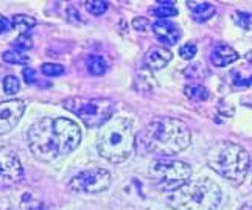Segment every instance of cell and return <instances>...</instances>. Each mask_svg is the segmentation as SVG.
Segmentation results:
<instances>
[{
	"label": "cell",
	"mask_w": 252,
	"mask_h": 210,
	"mask_svg": "<svg viewBox=\"0 0 252 210\" xmlns=\"http://www.w3.org/2000/svg\"><path fill=\"white\" fill-rule=\"evenodd\" d=\"M153 14L160 19H168V17L176 16L178 9L174 8V2H171V0H160L159 6L153 9Z\"/></svg>",
	"instance_id": "obj_19"
},
{
	"label": "cell",
	"mask_w": 252,
	"mask_h": 210,
	"mask_svg": "<svg viewBox=\"0 0 252 210\" xmlns=\"http://www.w3.org/2000/svg\"><path fill=\"white\" fill-rule=\"evenodd\" d=\"M86 8L91 14L101 16L106 13V9H108V3L103 2V0H92V2H86Z\"/></svg>",
	"instance_id": "obj_23"
},
{
	"label": "cell",
	"mask_w": 252,
	"mask_h": 210,
	"mask_svg": "<svg viewBox=\"0 0 252 210\" xmlns=\"http://www.w3.org/2000/svg\"><path fill=\"white\" fill-rule=\"evenodd\" d=\"M150 73H148V70H139L137 72V76H135V84H139V83H145V80L147 78H150ZM145 86H148V89L151 90L153 89V86H154V81H153V78L151 80H148V84H143L142 86V92H145L147 89H145Z\"/></svg>",
	"instance_id": "obj_27"
},
{
	"label": "cell",
	"mask_w": 252,
	"mask_h": 210,
	"mask_svg": "<svg viewBox=\"0 0 252 210\" xmlns=\"http://www.w3.org/2000/svg\"><path fill=\"white\" fill-rule=\"evenodd\" d=\"M153 33L156 34V37L159 39V42H162L163 45H174L178 44L181 39V30L176 24L168 22V21H159L153 25Z\"/></svg>",
	"instance_id": "obj_12"
},
{
	"label": "cell",
	"mask_w": 252,
	"mask_h": 210,
	"mask_svg": "<svg viewBox=\"0 0 252 210\" xmlns=\"http://www.w3.org/2000/svg\"><path fill=\"white\" fill-rule=\"evenodd\" d=\"M42 73L45 76H60L64 73V67L60 64H52V62H45L42 64V67H41Z\"/></svg>",
	"instance_id": "obj_24"
},
{
	"label": "cell",
	"mask_w": 252,
	"mask_h": 210,
	"mask_svg": "<svg viewBox=\"0 0 252 210\" xmlns=\"http://www.w3.org/2000/svg\"><path fill=\"white\" fill-rule=\"evenodd\" d=\"M196 52H198V49H196V45L195 44H186V45H182L181 49H179V55H181V58L182 60H187V61H190V60H193L196 56Z\"/></svg>",
	"instance_id": "obj_25"
},
{
	"label": "cell",
	"mask_w": 252,
	"mask_h": 210,
	"mask_svg": "<svg viewBox=\"0 0 252 210\" xmlns=\"http://www.w3.org/2000/svg\"><path fill=\"white\" fill-rule=\"evenodd\" d=\"M86 67L89 70V73L92 75H104L109 69V61L104 58V56L100 55H92V56H87L86 58Z\"/></svg>",
	"instance_id": "obj_16"
},
{
	"label": "cell",
	"mask_w": 252,
	"mask_h": 210,
	"mask_svg": "<svg viewBox=\"0 0 252 210\" xmlns=\"http://www.w3.org/2000/svg\"><path fill=\"white\" fill-rule=\"evenodd\" d=\"M241 210H252V204H246V206H243V207H241Z\"/></svg>",
	"instance_id": "obj_31"
},
{
	"label": "cell",
	"mask_w": 252,
	"mask_h": 210,
	"mask_svg": "<svg viewBox=\"0 0 252 210\" xmlns=\"http://www.w3.org/2000/svg\"><path fill=\"white\" fill-rule=\"evenodd\" d=\"M25 112V103L22 100L0 101V136L13 131Z\"/></svg>",
	"instance_id": "obj_11"
},
{
	"label": "cell",
	"mask_w": 252,
	"mask_h": 210,
	"mask_svg": "<svg viewBox=\"0 0 252 210\" xmlns=\"http://www.w3.org/2000/svg\"><path fill=\"white\" fill-rule=\"evenodd\" d=\"M207 164L220 176L234 184H241L248 176L251 157L248 151L227 140L215 143L207 151Z\"/></svg>",
	"instance_id": "obj_3"
},
{
	"label": "cell",
	"mask_w": 252,
	"mask_h": 210,
	"mask_svg": "<svg viewBox=\"0 0 252 210\" xmlns=\"http://www.w3.org/2000/svg\"><path fill=\"white\" fill-rule=\"evenodd\" d=\"M148 176L156 187L171 193L189 182L191 176V167L176 159H158L151 162Z\"/></svg>",
	"instance_id": "obj_6"
},
{
	"label": "cell",
	"mask_w": 252,
	"mask_h": 210,
	"mask_svg": "<svg viewBox=\"0 0 252 210\" xmlns=\"http://www.w3.org/2000/svg\"><path fill=\"white\" fill-rule=\"evenodd\" d=\"M234 21L238 27L246 28V30H252V13L248 11H235L234 13Z\"/></svg>",
	"instance_id": "obj_21"
},
{
	"label": "cell",
	"mask_w": 252,
	"mask_h": 210,
	"mask_svg": "<svg viewBox=\"0 0 252 210\" xmlns=\"http://www.w3.org/2000/svg\"><path fill=\"white\" fill-rule=\"evenodd\" d=\"M64 106L76 117H80L87 126H103L106 121L111 120L115 111V103L109 98L73 97L67 100Z\"/></svg>",
	"instance_id": "obj_7"
},
{
	"label": "cell",
	"mask_w": 252,
	"mask_h": 210,
	"mask_svg": "<svg viewBox=\"0 0 252 210\" xmlns=\"http://www.w3.org/2000/svg\"><path fill=\"white\" fill-rule=\"evenodd\" d=\"M187 6L190 8L191 17L195 19L198 24H202L209 21V19L215 14V6L207 3V2H187Z\"/></svg>",
	"instance_id": "obj_15"
},
{
	"label": "cell",
	"mask_w": 252,
	"mask_h": 210,
	"mask_svg": "<svg viewBox=\"0 0 252 210\" xmlns=\"http://www.w3.org/2000/svg\"><path fill=\"white\" fill-rule=\"evenodd\" d=\"M2 58L5 62L9 64H28V56H25L22 52H17V50H8L2 55Z\"/></svg>",
	"instance_id": "obj_20"
},
{
	"label": "cell",
	"mask_w": 252,
	"mask_h": 210,
	"mask_svg": "<svg viewBox=\"0 0 252 210\" xmlns=\"http://www.w3.org/2000/svg\"><path fill=\"white\" fill-rule=\"evenodd\" d=\"M9 28H11V22H9L5 16L0 14V34L5 33V31H8Z\"/></svg>",
	"instance_id": "obj_30"
},
{
	"label": "cell",
	"mask_w": 252,
	"mask_h": 210,
	"mask_svg": "<svg viewBox=\"0 0 252 210\" xmlns=\"http://www.w3.org/2000/svg\"><path fill=\"white\" fill-rule=\"evenodd\" d=\"M111 184V173L104 168L84 170L80 175L70 179V188L83 193H100L104 192Z\"/></svg>",
	"instance_id": "obj_8"
},
{
	"label": "cell",
	"mask_w": 252,
	"mask_h": 210,
	"mask_svg": "<svg viewBox=\"0 0 252 210\" xmlns=\"http://www.w3.org/2000/svg\"><path fill=\"white\" fill-rule=\"evenodd\" d=\"M132 27L137 31H147L150 27V22H148V19H145V17H135L132 21Z\"/></svg>",
	"instance_id": "obj_28"
},
{
	"label": "cell",
	"mask_w": 252,
	"mask_h": 210,
	"mask_svg": "<svg viewBox=\"0 0 252 210\" xmlns=\"http://www.w3.org/2000/svg\"><path fill=\"white\" fill-rule=\"evenodd\" d=\"M27 140L28 148L37 160L53 162L80 147L81 129L69 119L45 117L30 126Z\"/></svg>",
	"instance_id": "obj_1"
},
{
	"label": "cell",
	"mask_w": 252,
	"mask_h": 210,
	"mask_svg": "<svg viewBox=\"0 0 252 210\" xmlns=\"http://www.w3.org/2000/svg\"><path fill=\"white\" fill-rule=\"evenodd\" d=\"M238 60V53L229 45H217L210 53V61L217 67H226V65L235 62Z\"/></svg>",
	"instance_id": "obj_14"
},
{
	"label": "cell",
	"mask_w": 252,
	"mask_h": 210,
	"mask_svg": "<svg viewBox=\"0 0 252 210\" xmlns=\"http://www.w3.org/2000/svg\"><path fill=\"white\" fill-rule=\"evenodd\" d=\"M13 27L21 34H27V31H30L33 27H36V19L27 14H16L13 17Z\"/></svg>",
	"instance_id": "obj_18"
},
{
	"label": "cell",
	"mask_w": 252,
	"mask_h": 210,
	"mask_svg": "<svg viewBox=\"0 0 252 210\" xmlns=\"http://www.w3.org/2000/svg\"><path fill=\"white\" fill-rule=\"evenodd\" d=\"M173 55L165 47H154L145 55V64L150 70H160L171 61Z\"/></svg>",
	"instance_id": "obj_13"
},
{
	"label": "cell",
	"mask_w": 252,
	"mask_h": 210,
	"mask_svg": "<svg viewBox=\"0 0 252 210\" xmlns=\"http://www.w3.org/2000/svg\"><path fill=\"white\" fill-rule=\"evenodd\" d=\"M24 78L28 84H33L36 83V72L33 69H25L24 70Z\"/></svg>",
	"instance_id": "obj_29"
},
{
	"label": "cell",
	"mask_w": 252,
	"mask_h": 210,
	"mask_svg": "<svg viewBox=\"0 0 252 210\" xmlns=\"http://www.w3.org/2000/svg\"><path fill=\"white\" fill-rule=\"evenodd\" d=\"M19 187V185H17ZM8 188L0 195V210H42L44 204L32 190Z\"/></svg>",
	"instance_id": "obj_10"
},
{
	"label": "cell",
	"mask_w": 252,
	"mask_h": 210,
	"mask_svg": "<svg viewBox=\"0 0 252 210\" xmlns=\"http://www.w3.org/2000/svg\"><path fill=\"white\" fill-rule=\"evenodd\" d=\"M14 45H16L14 50H17V52H21V50H30L32 47H33V41H32V37L28 36V34H21L16 39Z\"/></svg>",
	"instance_id": "obj_26"
},
{
	"label": "cell",
	"mask_w": 252,
	"mask_h": 210,
	"mask_svg": "<svg viewBox=\"0 0 252 210\" xmlns=\"http://www.w3.org/2000/svg\"><path fill=\"white\" fill-rule=\"evenodd\" d=\"M19 89H21V83H19V80L16 78V76H13V75L5 76L3 90H5L6 95H14V93L19 92Z\"/></svg>",
	"instance_id": "obj_22"
},
{
	"label": "cell",
	"mask_w": 252,
	"mask_h": 210,
	"mask_svg": "<svg viewBox=\"0 0 252 210\" xmlns=\"http://www.w3.org/2000/svg\"><path fill=\"white\" fill-rule=\"evenodd\" d=\"M184 93H186V97H189L193 101H207L210 97L209 90L204 88V86L196 84V83L187 84L186 88H184Z\"/></svg>",
	"instance_id": "obj_17"
},
{
	"label": "cell",
	"mask_w": 252,
	"mask_h": 210,
	"mask_svg": "<svg viewBox=\"0 0 252 210\" xmlns=\"http://www.w3.org/2000/svg\"><path fill=\"white\" fill-rule=\"evenodd\" d=\"M173 210H217L221 204V190L210 179L190 180L167 196Z\"/></svg>",
	"instance_id": "obj_5"
},
{
	"label": "cell",
	"mask_w": 252,
	"mask_h": 210,
	"mask_svg": "<svg viewBox=\"0 0 252 210\" xmlns=\"http://www.w3.org/2000/svg\"><path fill=\"white\" fill-rule=\"evenodd\" d=\"M24 168L19 156L9 148H0V190H8L21 185Z\"/></svg>",
	"instance_id": "obj_9"
},
{
	"label": "cell",
	"mask_w": 252,
	"mask_h": 210,
	"mask_svg": "<svg viewBox=\"0 0 252 210\" xmlns=\"http://www.w3.org/2000/svg\"><path fill=\"white\" fill-rule=\"evenodd\" d=\"M96 148L100 156L112 164L126 160L134 148L132 123L125 117L108 120L98 132Z\"/></svg>",
	"instance_id": "obj_4"
},
{
	"label": "cell",
	"mask_w": 252,
	"mask_h": 210,
	"mask_svg": "<svg viewBox=\"0 0 252 210\" xmlns=\"http://www.w3.org/2000/svg\"><path fill=\"white\" fill-rule=\"evenodd\" d=\"M143 152L168 157L187 150L191 140L189 128L178 119L159 117L150 121L137 137Z\"/></svg>",
	"instance_id": "obj_2"
}]
</instances>
